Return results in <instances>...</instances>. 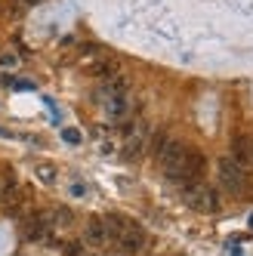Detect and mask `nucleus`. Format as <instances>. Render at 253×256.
I'll return each mask as SVG.
<instances>
[{"instance_id":"obj_8","label":"nucleus","mask_w":253,"mask_h":256,"mask_svg":"<svg viewBox=\"0 0 253 256\" xmlns=\"http://www.w3.org/2000/svg\"><path fill=\"white\" fill-rule=\"evenodd\" d=\"M204 167H207L204 154H201V152H194V148H188V160H186V179H182V182L194 186V182L204 176Z\"/></svg>"},{"instance_id":"obj_3","label":"nucleus","mask_w":253,"mask_h":256,"mask_svg":"<svg viewBox=\"0 0 253 256\" xmlns=\"http://www.w3.org/2000/svg\"><path fill=\"white\" fill-rule=\"evenodd\" d=\"M216 176H220V186L226 192H234V194H241L247 188V170L238 167L232 158H220V164H216Z\"/></svg>"},{"instance_id":"obj_2","label":"nucleus","mask_w":253,"mask_h":256,"mask_svg":"<svg viewBox=\"0 0 253 256\" xmlns=\"http://www.w3.org/2000/svg\"><path fill=\"white\" fill-rule=\"evenodd\" d=\"M186 204L198 213H216L220 210V192L207 182H194V186H186Z\"/></svg>"},{"instance_id":"obj_11","label":"nucleus","mask_w":253,"mask_h":256,"mask_svg":"<svg viewBox=\"0 0 253 256\" xmlns=\"http://www.w3.org/2000/svg\"><path fill=\"white\" fill-rule=\"evenodd\" d=\"M142 152H146V136H142V133L136 136V133H133L130 139L124 142L120 158H124V160H139V158H142Z\"/></svg>"},{"instance_id":"obj_10","label":"nucleus","mask_w":253,"mask_h":256,"mask_svg":"<svg viewBox=\"0 0 253 256\" xmlns=\"http://www.w3.org/2000/svg\"><path fill=\"white\" fill-rule=\"evenodd\" d=\"M84 238H86L90 247H108V234H105L102 219H90L86 228H84Z\"/></svg>"},{"instance_id":"obj_6","label":"nucleus","mask_w":253,"mask_h":256,"mask_svg":"<svg viewBox=\"0 0 253 256\" xmlns=\"http://www.w3.org/2000/svg\"><path fill=\"white\" fill-rule=\"evenodd\" d=\"M22 232H25V238L28 241H46L50 238V219L46 216H40V213H34V216H28L25 219V226H22Z\"/></svg>"},{"instance_id":"obj_20","label":"nucleus","mask_w":253,"mask_h":256,"mask_svg":"<svg viewBox=\"0 0 253 256\" xmlns=\"http://www.w3.org/2000/svg\"><path fill=\"white\" fill-rule=\"evenodd\" d=\"M12 86H16V90H31L34 84H31V80H12Z\"/></svg>"},{"instance_id":"obj_22","label":"nucleus","mask_w":253,"mask_h":256,"mask_svg":"<svg viewBox=\"0 0 253 256\" xmlns=\"http://www.w3.org/2000/svg\"><path fill=\"white\" fill-rule=\"evenodd\" d=\"M28 4H40V0H28Z\"/></svg>"},{"instance_id":"obj_14","label":"nucleus","mask_w":253,"mask_h":256,"mask_svg":"<svg viewBox=\"0 0 253 256\" xmlns=\"http://www.w3.org/2000/svg\"><path fill=\"white\" fill-rule=\"evenodd\" d=\"M102 105H105V112L112 114V118H120V114L126 112V96H118V99H105Z\"/></svg>"},{"instance_id":"obj_4","label":"nucleus","mask_w":253,"mask_h":256,"mask_svg":"<svg viewBox=\"0 0 253 256\" xmlns=\"http://www.w3.org/2000/svg\"><path fill=\"white\" fill-rule=\"evenodd\" d=\"M118 244H120V250H124L126 256L142 253V250H146V244H148L146 228H142L139 222H130V219H126V222H124V232H120V238H118Z\"/></svg>"},{"instance_id":"obj_5","label":"nucleus","mask_w":253,"mask_h":256,"mask_svg":"<svg viewBox=\"0 0 253 256\" xmlns=\"http://www.w3.org/2000/svg\"><path fill=\"white\" fill-rule=\"evenodd\" d=\"M130 93V78L126 74H112V78H105L102 84H99V93H96V99L99 102H105V99H118V96H126Z\"/></svg>"},{"instance_id":"obj_19","label":"nucleus","mask_w":253,"mask_h":256,"mask_svg":"<svg viewBox=\"0 0 253 256\" xmlns=\"http://www.w3.org/2000/svg\"><path fill=\"white\" fill-rule=\"evenodd\" d=\"M65 256H86L84 244H65Z\"/></svg>"},{"instance_id":"obj_18","label":"nucleus","mask_w":253,"mask_h":256,"mask_svg":"<svg viewBox=\"0 0 253 256\" xmlns=\"http://www.w3.org/2000/svg\"><path fill=\"white\" fill-rule=\"evenodd\" d=\"M56 222H59V226H68V222H71V210L56 207Z\"/></svg>"},{"instance_id":"obj_15","label":"nucleus","mask_w":253,"mask_h":256,"mask_svg":"<svg viewBox=\"0 0 253 256\" xmlns=\"http://www.w3.org/2000/svg\"><path fill=\"white\" fill-rule=\"evenodd\" d=\"M19 56H16V52H4V56H0V68H19Z\"/></svg>"},{"instance_id":"obj_17","label":"nucleus","mask_w":253,"mask_h":256,"mask_svg":"<svg viewBox=\"0 0 253 256\" xmlns=\"http://www.w3.org/2000/svg\"><path fill=\"white\" fill-rule=\"evenodd\" d=\"M62 139H65V142H71V145H78V142H80V130L68 126V130H62Z\"/></svg>"},{"instance_id":"obj_12","label":"nucleus","mask_w":253,"mask_h":256,"mask_svg":"<svg viewBox=\"0 0 253 256\" xmlns=\"http://www.w3.org/2000/svg\"><path fill=\"white\" fill-rule=\"evenodd\" d=\"M124 216H102V226H105V234H108V244H118V238L124 232Z\"/></svg>"},{"instance_id":"obj_9","label":"nucleus","mask_w":253,"mask_h":256,"mask_svg":"<svg viewBox=\"0 0 253 256\" xmlns=\"http://www.w3.org/2000/svg\"><path fill=\"white\" fill-rule=\"evenodd\" d=\"M238 167H244V170H250L253 164H250V139L247 136H234L232 139V154H228Z\"/></svg>"},{"instance_id":"obj_1","label":"nucleus","mask_w":253,"mask_h":256,"mask_svg":"<svg viewBox=\"0 0 253 256\" xmlns=\"http://www.w3.org/2000/svg\"><path fill=\"white\" fill-rule=\"evenodd\" d=\"M158 160L164 167V176L173 182H182L186 179V160H188V145L186 142H164L158 145Z\"/></svg>"},{"instance_id":"obj_7","label":"nucleus","mask_w":253,"mask_h":256,"mask_svg":"<svg viewBox=\"0 0 253 256\" xmlns=\"http://www.w3.org/2000/svg\"><path fill=\"white\" fill-rule=\"evenodd\" d=\"M0 204H4L10 213L22 204V188H19V182H16L12 176H6V182L0 186Z\"/></svg>"},{"instance_id":"obj_13","label":"nucleus","mask_w":253,"mask_h":256,"mask_svg":"<svg viewBox=\"0 0 253 256\" xmlns=\"http://www.w3.org/2000/svg\"><path fill=\"white\" fill-rule=\"evenodd\" d=\"M118 65L112 62V59H99V62H93L90 65V74H96V78H112V74H118Z\"/></svg>"},{"instance_id":"obj_16","label":"nucleus","mask_w":253,"mask_h":256,"mask_svg":"<svg viewBox=\"0 0 253 256\" xmlns=\"http://www.w3.org/2000/svg\"><path fill=\"white\" fill-rule=\"evenodd\" d=\"M38 179H44V182H56V173H52V167H50V164L38 167Z\"/></svg>"},{"instance_id":"obj_21","label":"nucleus","mask_w":253,"mask_h":256,"mask_svg":"<svg viewBox=\"0 0 253 256\" xmlns=\"http://www.w3.org/2000/svg\"><path fill=\"white\" fill-rule=\"evenodd\" d=\"M250 164H253V139H250Z\"/></svg>"}]
</instances>
